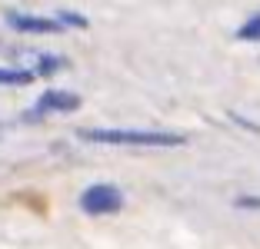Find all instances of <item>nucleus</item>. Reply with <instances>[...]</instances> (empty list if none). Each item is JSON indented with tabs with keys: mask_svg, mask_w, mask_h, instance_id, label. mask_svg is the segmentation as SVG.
Returning a JSON list of instances; mask_svg holds the SVG:
<instances>
[{
	"mask_svg": "<svg viewBox=\"0 0 260 249\" xmlns=\"http://www.w3.org/2000/svg\"><path fill=\"white\" fill-rule=\"evenodd\" d=\"M80 140L107 146H184V133H164V130H80Z\"/></svg>",
	"mask_w": 260,
	"mask_h": 249,
	"instance_id": "1",
	"label": "nucleus"
},
{
	"mask_svg": "<svg viewBox=\"0 0 260 249\" xmlns=\"http://www.w3.org/2000/svg\"><path fill=\"white\" fill-rule=\"evenodd\" d=\"M123 206L120 189L110 186V183H93L80 193V210L87 216H107V213H117Z\"/></svg>",
	"mask_w": 260,
	"mask_h": 249,
	"instance_id": "2",
	"label": "nucleus"
},
{
	"mask_svg": "<svg viewBox=\"0 0 260 249\" xmlns=\"http://www.w3.org/2000/svg\"><path fill=\"white\" fill-rule=\"evenodd\" d=\"M77 106H80V97H77V93H70V90H47V93H40L37 106H34L23 120H37V116H47V113H74Z\"/></svg>",
	"mask_w": 260,
	"mask_h": 249,
	"instance_id": "3",
	"label": "nucleus"
},
{
	"mask_svg": "<svg viewBox=\"0 0 260 249\" xmlns=\"http://www.w3.org/2000/svg\"><path fill=\"white\" fill-rule=\"evenodd\" d=\"M7 23L17 33H57L63 30L60 20H50V17H34V14H7Z\"/></svg>",
	"mask_w": 260,
	"mask_h": 249,
	"instance_id": "4",
	"label": "nucleus"
},
{
	"mask_svg": "<svg viewBox=\"0 0 260 249\" xmlns=\"http://www.w3.org/2000/svg\"><path fill=\"white\" fill-rule=\"evenodd\" d=\"M34 70H20V67H0V87H27L34 80Z\"/></svg>",
	"mask_w": 260,
	"mask_h": 249,
	"instance_id": "5",
	"label": "nucleus"
},
{
	"mask_svg": "<svg viewBox=\"0 0 260 249\" xmlns=\"http://www.w3.org/2000/svg\"><path fill=\"white\" fill-rule=\"evenodd\" d=\"M63 67H67V60H63V57H50V53H44V57L37 60V70H34V73L50 76V73H57V70H63Z\"/></svg>",
	"mask_w": 260,
	"mask_h": 249,
	"instance_id": "6",
	"label": "nucleus"
},
{
	"mask_svg": "<svg viewBox=\"0 0 260 249\" xmlns=\"http://www.w3.org/2000/svg\"><path fill=\"white\" fill-rule=\"evenodd\" d=\"M237 37H240V40H247V44H260V14H253L247 23H240Z\"/></svg>",
	"mask_w": 260,
	"mask_h": 249,
	"instance_id": "7",
	"label": "nucleus"
},
{
	"mask_svg": "<svg viewBox=\"0 0 260 249\" xmlns=\"http://www.w3.org/2000/svg\"><path fill=\"white\" fill-rule=\"evenodd\" d=\"M57 20H60V27H80V30L87 27V17L70 14V10H60V14H57Z\"/></svg>",
	"mask_w": 260,
	"mask_h": 249,
	"instance_id": "8",
	"label": "nucleus"
},
{
	"mask_svg": "<svg viewBox=\"0 0 260 249\" xmlns=\"http://www.w3.org/2000/svg\"><path fill=\"white\" fill-rule=\"evenodd\" d=\"M237 206H240V210H250V206H253V210H260V199H253V196H240V199H237Z\"/></svg>",
	"mask_w": 260,
	"mask_h": 249,
	"instance_id": "9",
	"label": "nucleus"
}]
</instances>
